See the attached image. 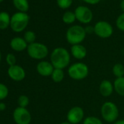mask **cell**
I'll return each mask as SVG.
<instances>
[{
    "instance_id": "1",
    "label": "cell",
    "mask_w": 124,
    "mask_h": 124,
    "mask_svg": "<svg viewBox=\"0 0 124 124\" xmlns=\"http://www.w3.org/2000/svg\"><path fill=\"white\" fill-rule=\"evenodd\" d=\"M50 63L55 69L64 70L70 63V54L64 47L55 48L50 55Z\"/></svg>"
},
{
    "instance_id": "2",
    "label": "cell",
    "mask_w": 124,
    "mask_h": 124,
    "mask_svg": "<svg viewBox=\"0 0 124 124\" xmlns=\"http://www.w3.org/2000/svg\"><path fill=\"white\" fill-rule=\"evenodd\" d=\"M85 36L86 32L85 29L79 25L71 26L68 29L66 34L67 42L72 45L80 44L85 39Z\"/></svg>"
},
{
    "instance_id": "3",
    "label": "cell",
    "mask_w": 124,
    "mask_h": 124,
    "mask_svg": "<svg viewBox=\"0 0 124 124\" xmlns=\"http://www.w3.org/2000/svg\"><path fill=\"white\" fill-rule=\"evenodd\" d=\"M88 72L89 70L88 66L82 62H78V63L72 64L68 70L70 77L76 80L85 79L88 75Z\"/></svg>"
},
{
    "instance_id": "4",
    "label": "cell",
    "mask_w": 124,
    "mask_h": 124,
    "mask_svg": "<svg viewBox=\"0 0 124 124\" xmlns=\"http://www.w3.org/2000/svg\"><path fill=\"white\" fill-rule=\"evenodd\" d=\"M29 21V16L25 13H16L10 19V27L16 32L23 31L27 26Z\"/></svg>"
},
{
    "instance_id": "5",
    "label": "cell",
    "mask_w": 124,
    "mask_h": 124,
    "mask_svg": "<svg viewBox=\"0 0 124 124\" xmlns=\"http://www.w3.org/2000/svg\"><path fill=\"white\" fill-rule=\"evenodd\" d=\"M101 114L104 120L108 123H112L116 121L119 112L115 104L111 101H106L101 106Z\"/></svg>"
},
{
    "instance_id": "6",
    "label": "cell",
    "mask_w": 124,
    "mask_h": 124,
    "mask_svg": "<svg viewBox=\"0 0 124 124\" xmlns=\"http://www.w3.org/2000/svg\"><path fill=\"white\" fill-rule=\"evenodd\" d=\"M29 55L34 59H43L48 55V49L46 45L39 42H34L28 45Z\"/></svg>"
},
{
    "instance_id": "7",
    "label": "cell",
    "mask_w": 124,
    "mask_h": 124,
    "mask_svg": "<svg viewBox=\"0 0 124 124\" xmlns=\"http://www.w3.org/2000/svg\"><path fill=\"white\" fill-rule=\"evenodd\" d=\"M13 119L17 124H29L31 120V115L29 111L24 107H18L13 111Z\"/></svg>"
},
{
    "instance_id": "8",
    "label": "cell",
    "mask_w": 124,
    "mask_h": 124,
    "mask_svg": "<svg viewBox=\"0 0 124 124\" xmlns=\"http://www.w3.org/2000/svg\"><path fill=\"white\" fill-rule=\"evenodd\" d=\"M94 33L101 38H108L113 33L112 26L107 22L101 21L97 22L94 26Z\"/></svg>"
},
{
    "instance_id": "9",
    "label": "cell",
    "mask_w": 124,
    "mask_h": 124,
    "mask_svg": "<svg viewBox=\"0 0 124 124\" xmlns=\"http://www.w3.org/2000/svg\"><path fill=\"white\" fill-rule=\"evenodd\" d=\"M75 14L76 19L81 23H88L93 19L92 11L85 6H79L75 9Z\"/></svg>"
},
{
    "instance_id": "10",
    "label": "cell",
    "mask_w": 124,
    "mask_h": 124,
    "mask_svg": "<svg viewBox=\"0 0 124 124\" xmlns=\"http://www.w3.org/2000/svg\"><path fill=\"white\" fill-rule=\"evenodd\" d=\"M67 120L71 124H78L80 123L84 117V111L80 107H74L71 108L67 113Z\"/></svg>"
},
{
    "instance_id": "11",
    "label": "cell",
    "mask_w": 124,
    "mask_h": 124,
    "mask_svg": "<svg viewBox=\"0 0 124 124\" xmlns=\"http://www.w3.org/2000/svg\"><path fill=\"white\" fill-rule=\"evenodd\" d=\"M8 74L9 77L15 81H21L26 77V72L24 69L16 64L9 67Z\"/></svg>"
},
{
    "instance_id": "12",
    "label": "cell",
    "mask_w": 124,
    "mask_h": 124,
    "mask_svg": "<svg viewBox=\"0 0 124 124\" xmlns=\"http://www.w3.org/2000/svg\"><path fill=\"white\" fill-rule=\"evenodd\" d=\"M54 69L55 68L50 62L46 61H42L37 65V72L43 77L51 76Z\"/></svg>"
},
{
    "instance_id": "13",
    "label": "cell",
    "mask_w": 124,
    "mask_h": 124,
    "mask_svg": "<svg viewBox=\"0 0 124 124\" xmlns=\"http://www.w3.org/2000/svg\"><path fill=\"white\" fill-rule=\"evenodd\" d=\"M114 90V86L109 80H104L101 81L99 85V92L101 96L108 97L112 95Z\"/></svg>"
},
{
    "instance_id": "14",
    "label": "cell",
    "mask_w": 124,
    "mask_h": 124,
    "mask_svg": "<svg viewBox=\"0 0 124 124\" xmlns=\"http://www.w3.org/2000/svg\"><path fill=\"white\" fill-rule=\"evenodd\" d=\"M10 47L13 50L21 52L28 47L27 42L21 37H15L10 42Z\"/></svg>"
},
{
    "instance_id": "15",
    "label": "cell",
    "mask_w": 124,
    "mask_h": 124,
    "mask_svg": "<svg viewBox=\"0 0 124 124\" xmlns=\"http://www.w3.org/2000/svg\"><path fill=\"white\" fill-rule=\"evenodd\" d=\"M71 53L75 58L83 59L87 55V50L83 45L80 44L75 45L71 47Z\"/></svg>"
},
{
    "instance_id": "16",
    "label": "cell",
    "mask_w": 124,
    "mask_h": 124,
    "mask_svg": "<svg viewBox=\"0 0 124 124\" xmlns=\"http://www.w3.org/2000/svg\"><path fill=\"white\" fill-rule=\"evenodd\" d=\"M114 89L118 95L124 96V77L116 78L114 84Z\"/></svg>"
},
{
    "instance_id": "17",
    "label": "cell",
    "mask_w": 124,
    "mask_h": 124,
    "mask_svg": "<svg viewBox=\"0 0 124 124\" xmlns=\"http://www.w3.org/2000/svg\"><path fill=\"white\" fill-rule=\"evenodd\" d=\"M10 24V16L5 12L0 13V29H5Z\"/></svg>"
},
{
    "instance_id": "18",
    "label": "cell",
    "mask_w": 124,
    "mask_h": 124,
    "mask_svg": "<svg viewBox=\"0 0 124 124\" xmlns=\"http://www.w3.org/2000/svg\"><path fill=\"white\" fill-rule=\"evenodd\" d=\"M13 4L22 13H25L29 10V2L27 0H13Z\"/></svg>"
},
{
    "instance_id": "19",
    "label": "cell",
    "mask_w": 124,
    "mask_h": 124,
    "mask_svg": "<svg viewBox=\"0 0 124 124\" xmlns=\"http://www.w3.org/2000/svg\"><path fill=\"white\" fill-rule=\"evenodd\" d=\"M64 78V72L63 70L60 69H54L52 75H51V78L55 83H60L63 80Z\"/></svg>"
},
{
    "instance_id": "20",
    "label": "cell",
    "mask_w": 124,
    "mask_h": 124,
    "mask_svg": "<svg viewBox=\"0 0 124 124\" xmlns=\"http://www.w3.org/2000/svg\"><path fill=\"white\" fill-rule=\"evenodd\" d=\"M62 20H63L64 23L67 24H71L73 23L76 20V16L75 13H72L71 11L66 12L62 17Z\"/></svg>"
},
{
    "instance_id": "21",
    "label": "cell",
    "mask_w": 124,
    "mask_h": 124,
    "mask_svg": "<svg viewBox=\"0 0 124 124\" xmlns=\"http://www.w3.org/2000/svg\"><path fill=\"white\" fill-rule=\"evenodd\" d=\"M112 73L117 78H122L124 76V67L121 64H116L112 67Z\"/></svg>"
},
{
    "instance_id": "22",
    "label": "cell",
    "mask_w": 124,
    "mask_h": 124,
    "mask_svg": "<svg viewBox=\"0 0 124 124\" xmlns=\"http://www.w3.org/2000/svg\"><path fill=\"white\" fill-rule=\"evenodd\" d=\"M25 41L27 42V44H31L35 42V39H36V34L34 31H28L25 33L24 34V38Z\"/></svg>"
},
{
    "instance_id": "23",
    "label": "cell",
    "mask_w": 124,
    "mask_h": 124,
    "mask_svg": "<svg viewBox=\"0 0 124 124\" xmlns=\"http://www.w3.org/2000/svg\"><path fill=\"white\" fill-rule=\"evenodd\" d=\"M83 124H103V123L99 117L94 116H89L84 119Z\"/></svg>"
},
{
    "instance_id": "24",
    "label": "cell",
    "mask_w": 124,
    "mask_h": 124,
    "mask_svg": "<svg viewBox=\"0 0 124 124\" xmlns=\"http://www.w3.org/2000/svg\"><path fill=\"white\" fill-rule=\"evenodd\" d=\"M18 103L19 107L26 108L29 104V99L28 96H26L25 95H21L19 96V98L18 99Z\"/></svg>"
},
{
    "instance_id": "25",
    "label": "cell",
    "mask_w": 124,
    "mask_h": 124,
    "mask_svg": "<svg viewBox=\"0 0 124 124\" xmlns=\"http://www.w3.org/2000/svg\"><path fill=\"white\" fill-rule=\"evenodd\" d=\"M72 4V0H57V5L61 9H67Z\"/></svg>"
},
{
    "instance_id": "26",
    "label": "cell",
    "mask_w": 124,
    "mask_h": 124,
    "mask_svg": "<svg viewBox=\"0 0 124 124\" xmlns=\"http://www.w3.org/2000/svg\"><path fill=\"white\" fill-rule=\"evenodd\" d=\"M9 93L8 88L3 83H0V100L5 99Z\"/></svg>"
},
{
    "instance_id": "27",
    "label": "cell",
    "mask_w": 124,
    "mask_h": 124,
    "mask_svg": "<svg viewBox=\"0 0 124 124\" xmlns=\"http://www.w3.org/2000/svg\"><path fill=\"white\" fill-rule=\"evenodd\" d=\"M116 26L120 31H124V13L120 14L117 18Z\"/></svg>"
},
{
    "instance_id": "28",
    "label": "cell",
    "mask_w": 124,
    "mask_h": 124,
    "mask_svg": "<svg viewBox=\"0 0 124 124\" xmlns=\"http://www.w3.org/2000/svg\"><path fill=\"white\" fill-rule=\"evenodd\" d=\"M6 61L10 67V66H13L16 65V56L12 54V53H8L6 56Z\"/></svg>"
},
{
    "instance_id": "29",
    "label": "cell",
    "mask_w": 124,
    "mask_h": 124,
    "mask_svg": "<svg viewBox=\"0 0 124 124\" xmlns=\"http://www.w3.org/2000/svg\"><path fill=\"white\" fill-rule=\"evenodd\" d=\"M83 1L90 5H96L100 2V0H83Z\"/></svg>"
},
{
    "instance_id": "30",
    "label": "cell",
    "mask_w": 124,
    "mask_h": 124,
    "mask_svg": "<svg viewBox=\"0 0 124 124\" xmlns=\"http://www.w3.org/2000/svg\"><path fill=\"white\" fill-rule=\"evenodd\" d=\"M85 30L86 34H87V33L91 34L92 32H94V27H92V26H87V27L85 29Z\"/></svg>"
},
{
    "instance_id": "31",
    "label": "cell",
    "mask_w": 124,
    "mask_h": 124,
    "mask_svg": "<svg viewBox=\"0 0 124 124\" xmlns=\"http://www.w3.org/2000/svg\"><path fill=\"white\" fill-rule=\"evenodd\" d=\"M6 109V104L4 102H0V111H3Z\"/></svg>"
},
{
    "instance_id": "32",
    "label": "cell",
    "mask_w": 124,
    "mask_h": 124,
    "mask_svg": "<svg viewBox=\"0 0 124 124\" xmlns=\"http://www.w3.org/2000/svg\"><path fill=\"white\" fill-rule=\"evenodd\" d=\"M114 124H124V120H117L115 121Z\"/></svg>"
},
{
    "instance_id": "33",
    "label": "cell",
    "mask_w": 124,
    "mask_h": 124,
    "mask_svg": "<svg viewBox=\"0 0 124 124\" xmlns=\"http://www.w3.org/2000/svg\"><path fill=\"white\" fill-rule=\"evenodd\" d=\"M120 8L123 10V12L124 13V0H122L120 2Z\"/></svg>"
},
{
    "instance_id": "34",
    "label": "cell",
    "mask_w": 124,
    "mask_h": 124,
    "mask_svg": "<svg viewBox=\"0 0 124 124\" xmlns=\"http://www.w3.org/2000/svg\"><path fill=\"white\" fill-rule=\"evenodd\" d=\"M61 124H71V123L67 121V122H63V123H61Z\"/></svg>"
},
{
    "instance_id": "35",
    "label": "cell",
    "mask_w": 124,
    "mask_h": 124,
    "mask_svg": "<svg viewBox=\"0 0 124 124\" xmlns=\"http://www.w3.org/2000/svg\"><path fill=\"white\" fill-rule=\"evenodd\" d=\"M1 60H2V54L1 52H0V62H1Z\"/></svg>"
},
{
    "instance_id": "36",
    "label": "cell",
    "mask_w": 124,
    "mask_h": 124,
    "mask_svg": "<svg viewBox=\"0 0 124 124\" xmlns=\"http://www.w3.org/2000/svg\"><path fill=\"white\" fill-rule=\"evenodd\" d=\"M4 0H0V2H3Z\"/></svg>"
}]
</instances>
